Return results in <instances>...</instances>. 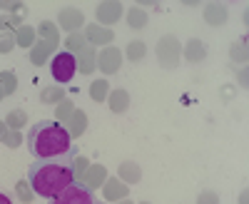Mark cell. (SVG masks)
<instances>
[{
	"mask_svg": "<svg viewBox=\"0 0 249 204\" xmlns=\"http://www.w3.org/2000/svg\"><path fill=\"white\" fill-rule=\"evenodd\" d=\"M28 150L35 159H62L75 157V145L65 125L57 119H40L28 130Z\"/></svg>",
	"mask_w": 249,
	"mask_h": 204,
	"instance_id": "6da1fadb",
	"label": "cell"
},
{
	"mask_svg": "<svg viewBox=\"0 0 249 204\" xmlns=\"http://www.w3.org/2000/svg\"><path fill=\"white\" fill-rule=\"evenodd\" d=\"M75 182L72 174V157L62 159H35L28 167V185L35 197L53 199L68 185Z\"/></svg>",
	"mask_w": 249,
	"mask_h": 204,
	"instance_id": "7a4b0ae2",
	"label": "cell"
},
{
	"mask_svg": "<svg viewBox=\"0 0 249 204\" xmlns=\"http://www.w3.org/2000/svg\"><path fill=\"white\" fill-rule=\"evenodd\" d=\"M75 72H77V60H75L72 52L60 50V52L53 55V60H50V75H53V80H55L60 87L72 83Z\"/></svg>",
	"mask_w": 249,
	"mask_h": 204,
	"instance_id": "3957f363",
	"label": "cell"
},
{
	"mask_svg": "<svg viewBox=\"0 0 249 204\" xmlns=\"http://www.w3.org/2000/svg\"><path fill=\"white\" fill-rule=\"evenodd\" d=\"M48 204H97V197L90 187H85L80 179H75L72 185H68L57 197L48 199Z\"/></svg>",
	"mask_w": 249,
	"mask_h": 204,
	"instance_id": "277c9868",
	"label": "cell"
},
{
	"mask_svg": "<svg viewBox=\"0 0 249 204\" xmlns=\"http://www.w3.org/2000/svg\"><path fill=\"white\" fill-rule=\"evenodd\" d=\"M179 55H182V45L175 35H164L157 43V60L164 70H175L179 65Z\"/></svg>",
	"mask_w": 249,
	"mask_h": 204,
	"instance_id": "5b68a950",
	"label": "cell"
},
{
	"mask_svg": "<svg viewBox=\"0 0 249 204\" xmlns=\"http://www.w3.org/2000/svg\"><path fill=\"white\" fill-rule=\"evenodd\" d=\"M120 65H122V52L112 45H107L105 50H100L95 55V68H100L105 75H115L120 70Z\"/></svg>",
	"mask_w": 249,
	"mask_h": 204,
	"instance_id": "8992f818",
	"label": "cell"
},
{
	"mask_svg": "<svg viewBox=\"0 0 249 204\" xmlns=\"http://www.w3.org/2000/svg\"><path fill=\"white\" fill-rule=\"evenodd\" d=\"M57 20H60V28L68 30V33H77L82 25H85V15H82L77 8H65V10H60Z\"/></svg>",
	"mask_w": 249,
	"mask_h": 204,
	"instance_id": "52a82bcc",
	"label": "cell"
},
{
	"mask_svg": "<svg viewBox=\"0 0 249 204\" xmlns=\"http://www.w3.org/2000/svg\"><path fill=\"white\" fill-rule=\"evenodd\" d=\"M95 15H97V20L102 25H112V23H117L120 15H122V3H115V0H110V3H100Z\"/></svg>",
	"mask_w": 249,
	"mask_h": 204,
	"instance_id": "ba28073f",
	"label": "cell"
},
{
	"mask_svg": "<svg viewBox=\"0 0 249 204\" xmlns=\"http://www.w3.org/2000/svg\"><path fill=\"white\" fill-rule=\"evenodd\" d=\"M80 182L95 192L97 187H102V185L107 182V170L102 167V165H92V167H88V172L82 174V179H80Z\"/></svg>",
	"mask_w": 249,
	"mask_h": 204,
	"instance_id": "9c48e42d",
	"label": "cell"
},
{
	"mask_svg": "<svg viewBox=\"0 0 249 204\" xmlns=\"http://www.w3.org/2000/svg\"><path fill=\"white\" fill-rule=\"evenodd\" d=\"M82 35H85V40H88V45L92 43V45H107V43H112V30H107V28H95V25H90L85 33H82Z\"/></svg>",
	"mask_w": 249,
	"mask_h": 204,
	"instance_id": "30bf717a",
	"label": "cell"
},
{
	"mask_svg": "<svg viewBox=\"0 0 249 204\" xmlns=\"http://www.w3.org/2000/svg\"><path fill=\"white\" fill-rule=\"evenodd\" d=\"M204 20H207L212 28L224 25V23H227V8H224V5H217V3L207 5V8H204Z\"/></svg>",
	"mask_w": 249,
	"mask_h": 204,
	"instance_id": "8fae6325",
	"label": "cell"
},
{
	"mask_svg": "<svg viewBox=\"0 0 249 204\" xmlns=\"http://www.w3.org/2000/svg\"><path fill=\"white\" fill-rule=\"evenodd\" d=\"M184 57L190 60V63H202V60L207 57V48H204L202 40L192 37L190 43H187V48H184Z\"/></svg>",
	"mask_w": 249,
	"mask_h": 204,
	"instance_id": "7c38bea8",
	"label": "cell"
},
{
	"mask_svg": "<svg viewBox=\"0 0 249 204\" xmlns=\"http://www.w3.org/2000/svg\"><path fill=\"white\" fill-rule=\"evenodd\" d=\"M140 177H142L140 165H135V162H122L120 165V177L117 179H122L124 185H135V182H140Z\"/></svg>",
	"mask_w": 249,
	"mask_h": 204,
	"instance_id": "4fadbf2b",
	"label": "cell"
},
{
	"mask_svg": "<svg viewBox=\"0 0 249 204\" xmlns=\"http://www.w3.org/2000/svg\"><path fill=\"white\" fill-rule=\"evenodd\" d=\"M107 100H110V110H112L115 115L127 112V107H130V95L124 92V90H115V92H110Z\"/></svg>",
	"mask_w": 249,
	"mask_h": 204,
	"instance_id": "5bb4252c",
	"label": "cell"
},
{
	"mask_svg": "<svg viewBox=\"0 0 249 204\" xmlns=\"http://www.w3.org/2000/svg\"><path fill=\"white\" fill-rule=\"evenodd\" d=\"M85 130H88V115L82 112V110H75V112H72V117H70V127H68L70 137L75 139V137H80Z\"/></svg>",
	"mask_w": 249,
	"mask_h": 204,
	"instance_id": "9a60e30c",
	"label": "cell"
},
{
	"mask_svg": "<svg viewBox=\"0 0 249 204\" xmlns=\"http://www.w3.org/2000/svg\"><path fill=\"white\" fill-rule=\"evenodd\" d=\"M102 187H105V197H107L110 202L127 197V185H124V182H120V179H107Z\"/></svg>",
	"mask_w": 249,
	"mask_h": 204,
	"instance_id": "2e32d148",
	"label": "cell"
},
{
	"mask_svg": "<svg viewBox=\"0 0 249 204\" xmlns=\"http://www.w3.org/2000/svg\"><path fill=\"white\" fill-rule=\"evenodd\" d=\"M53 50H55L53 43H45V40H40V43H35V48H33V52H30V60H33L35 65H43V63H45V57H48Z\"/></svg>",
	"mask_w": 249,
	"mask_h": 204,
	"instance_id": "e0dca14e",
	"label": "cell"
},
{
	"mask_svg": "<svg viewBox=\"0 0 249 204\" xmlns=\"http://www.w3.org/2000/svg\"><path fill=\"white\" fill-rule=\"evenodd\" d=\"M40 100H43L45 105H57V102H62V100H65V90H62L60 85L45 87L43 92H40Z\"/></svg>",
	"mask_w": 249,
	"mask_h": 204,
	"instance_id": "ac0fdd59",
	"label": "cell"
},
{
	"mask_svg": "<svg viewBox=\"0 0 249 204\" xmlns=\"http://www.w3.org/2000/svg\"><path fill=\"white\" fill-rule=\"evenodd\" d=\"M85 48H88V40H85L82 33H70L68 35V40H65V50L68 52H82Z\"/></svg>",
	"mask_w": 249,
	"mask_h": 204,
	"instance_id": "d6986e66",
	"label": "cell"
},
{
	"mask_svg": "<svg viewBox=\"0 0 249 204\" xmlns=\"http://www.w3.org/2000/svg\"><path fill=\"white\" fill-rule=\"evenodd\" d=\"M107 95H110V83L107 80H95V83L90 85V97L95 102H102Z\"/></svg>",
	"mask_w": 249,
	"mask_h": 204,
	"instance_id": "ffe728a7",
	"label": "cell"
},
{
	"mask_svg": "<svg viewBox=\"0 0 249 204\" xmlns=\"http://www.w3.org/2000/svg\"><path fill=\"white\" fill-rule=\"evenodd\" d=\"M77 68H80V72H85V75H90V72L95 70V57H92V48H90V45L80 52V63H77Z\"/></svg>",
	"mask_w": 249,
	"mask_h": 204,
	"instance_id": "44dd1931",
	"label": "cell"
},
{
	"mask_svg": "<svg viewBox=\"0 0 249 204\" xmlns=\"http://www.w3.org/2000/svg\"><path fill=\"white\" fill-rule=\"evenodd\" d=\"M127 23H130V28H132V30L144 28V25H147V13L140 10V8H132V10L127 13Z\"/></svg>",
	"mask_w": 249,
	"mask_h": 204,
	"instance_id": "7402d4cb",
	"label": "cell"
},
{
	"mask_svg": "<svg viewBox=\"0 0 249 204\" xmlns=\"http://www.w3.org/2000/svg\"><path fill=\"white\" fill-rule=\"evenodd\" d=\"M0 90H3V97L13 95L18 90V80H15L13 72H0Z\"/></svg>",
	"mask_w": 249,
	"mask_h": 204,
	"instance_id": "603a6c76",
	"label": "cell"
},
{
	"mask_svg": "<svg viewBox=\"0 0 249 204\" xmlns=\"http://www.w3.org/2000/svg\"><path fill=\"white\" fill-rule=\"evenodd\" d=\"M25 122H28V115H25L23 110H15V112H10V115L5 117V125L13 127V130H20Z\"/></svg>",
	"mask_w": 249,
	"mask_h": 204,
	"instance_id": "cb8c5ba5",
	"label": "cell"
},
{
	"mask_svg": "<svg viewBox=\"0 0 249 204\" xmlns=\"http://www.w3.org/2000/svg\"><path fill=\"white\" fill-rule=\"evenodd\" d=\"M72 102L70 100H62V102H57V110H55V115H57V122L60 125H65V119L68 117H72Z\"/></svg>",
	"mask_w": 249,
	"mask_h": 204,
	"instance_id": "d4e9b609",
	"label": "cell"
},
{
	"mask_svg": "<svg viewBox=\"0 0 249 204\" xmlns=\"http://www.w3.org/2000/svg\"><path fill=\"white\" fill-rule=\"evenodd\" d=\"M144 52H147V48H144V43H142V40H132V43H130V48H127V57L132 60V63L142 60V57H144Z\"/></svg>",
	"mask_w": 249,
	"mask_h": 204,
	"instance_id": "484cf974",
	"label": "cell"
},
{
	"mask_svg": "<svg viewBox=\"0 0 249 204\" xmlns=\"http://www.w3.org/2000/svg\"><path fill=\"white\" fill-rule=\"evenodd\" d=\"M15 194L20 197V202H23V204H30V202H33V197H35L28 182H18V185H15Z\"/></svg>",
	"mask_w": 249,
	"mask_h": 204,
	"instance_id": "4316f807",
	"label": "cell"
},
{
	"mask_svg": "<svg viewBox=\"0 0 249 204\" xmlns=\"http://www.w3.org/2000/svg\"><path fill=\"white\" fill-rule=\"evenodd\" d=\"M33 37H35V30H33V28H20L15 43H18L20 48H30V45H33Z\"/></svg>",
	"mask_w": 249,
	"mask_h": 204,
	"instance_id": "83f0119b",
	"label": "cell"
},
{
	"mask_svg": "<svg viewBox=\"0 0 249 204\" xmlns=\"http://www.w3.org/2000/svg\"><path fill=\"white\" fill-rule=\"evenodd\" d=\"M88 165H90L88 157H72V174H75V179H82V174L88 172Z\"/></svg>",
	"mask_w": 249,
	"mask_h": 204,
	"instance_id": "f1b7e54d",
	"label": "cell"
},
{
	"mask_svg": "<svg viewBox=\"0 0 249 204\" xmlns=\"http://www.w3.org/2000/svg\"><path fill=\"white\" fill-rule=\"evenodd\" d=\"M15 37L13 35H0V52H13L15 50Z\"/></svg>",
	"mask_w": 249,
	"mask_h": 204,
	"instance_id": "f546056e",
	"label": "cell"
},
{
	"mask_svg": "<svg viewBox=\"0 0 249 204\" xmlns=\"http://www.w3.org/2000/svg\"><path fill=\"white\" fill-rule=\"evenodd\" d=\"M197 204H219V194L217 192H202L197 197Z\"/></svg>",
	"mask_w": 249,
	"mask_h": 204,
	"instance_id": "4dcf8cb0",
	"label": "cell"
},
{
	"mask_svg": "<svg viewBox=\"0 0 249 204\" xmlns=\"http://www.w3.org/2000/svg\"><path fill=\"white\" fill-rule=\"evenodd\" d=\"M23 3H15V0H3V3H0V8L3 10H15V13H23L25 8H20Z\"/></svg>",
	"mask_w": 249,
	"mask_h": 204,
	"instance_id": "1f68e13d",
	"label": "cell"
},
{
	"mask_svg": "<svg viewBox=\"0 0 249 204\" xmlns=\"http://www.w3.org/2000/svg\"><path fill=\"white\" fill-rule=\"evenodd\" d=\"M13 25H18V17H0V30H8Z\"/></svg>",
	"mask_w": 249,
	"mask_h": 204,
	"instance_id": "d6a6232c",
	"label": "cell"
},
{
	"mask_svg": "<svg viewBox=\"0 0 249 204\" xmlns=\"http://www.w3.org/2000/svg\"><path fill=\"white\" fill-rule=\"evenodd\" d=\"M232 57H234V60H239V57H242V63H244V60H247V50H244V48H239V43H237V45L232 48Z\"/></svg>",
	"mask_w": 249,
	"mask_h": 204,
	"instance_id": "836d02e7",
	"label": "cell"
},
{
	"mask_svg": "<svg viewBox=\"0 0 249 204\" xmlns=\"http://www.w3.org/2000/svg\"><path fill=\"white\" fill-rule=\"evenodd\" d=\"M5 142H8V147H18L20 135H15V132H13V135H8V137H5Z\"/></svg>",
	"mask_w": 249,
	"mask_h": 204,
	"instance_id": "e575fe53",
	"label": "cell"
},
{
	"mask_svg": "<svg viewBox=\"0 0 249 204\" xmlns=\"http://www.w3.org/2000/svg\"><path fill=\"white\" fill-rule=\"evenodd\" d=\"M8 137V125L5 122H0V139H5Z\"/></svg>",
	"mask_w": 249,
	"mask_h": 204,
	"instance_id": "d590c367",
	"label": "cell"
},
{
	"mask_svg": "<svg viewBox=\"0 0 249 204\" xmlns=\"http://www.w3.org/2000/svg\"><path fill=\"white\" fill-rule=\"evenodd\" d=\"M0 204H13V202H10V197H8V194L0 192Z\"/></svg>",
	"mask_w": 249,
	"mask_h": 204,
	"instance_id": "8d00e7d4",
	"label": "cell"
},
{
	"mask_svg": "<svg viewBox=\"0 0 249 204\" xmlns=\"http://www.w3.org/2000/svg\"><path fill=\"white\" fill-rule=\"evenodd\" d=\"M239 202H242V204H247V192L242 194V199H239Z\"/></svg>",
	"mask_w": 249,
	"mask_h": 204,
	"instance_id": "74e56055",
	"label": "cell"
},
{
	"mask_svg": "<svg viewBox=\"0 0 249 204\" xmlns=\"http://www.w3.org/2000/svg\"><path fill=\"white\" fill-rule=\"evenodd\" d=\"M0 100H3V90H0Z\"/></svg>",
	"mask_w": 249,
	"mask_h": 204,
	"instance_id": "f35d334b",
	"label": "cell"
},
{
	"mask_svg": "<svg viewBox=\"0 0 249 204\" xmlns=\"http://www.w3.org/2000/svg\"><path fill=\"white\" fill-rule=\"evenodd\" d=\"M122 204H130V202H122Z\"/></svg>",
	"mask_w": 249,
	"mask_h": 204,
	"instance_id": "ab89813d",
	"label": "cell"
},
{
	"mask_svg": "<svg viewBox=\"0 0 249 204\" xmlns=\"http://www.w3.org/2000/svg\"><path fill=\"white\" fill-rule=\"evenodd\" d=\"M142 204H150V202H142Z\"/></svg>",
	"mask_w": 249,
	"mask_h": 204,
	"instance_id": "60d3db41",
	"label": "cell"
},
{
	"mask_svg": "<svg viewBox=\"0 0 249 204\" xmlns=\"http://www.w3.org/2000/svg\"><path fill=\"white\" fill-rule=\"evenodd\" d=\"M97 204H102V202H97Z\"/></svg>",
	"mask_w": 249,
	"mask_h": 204,
	"instance_id": "b9f144b4",
	"label": "cell"
}]
</instances>
